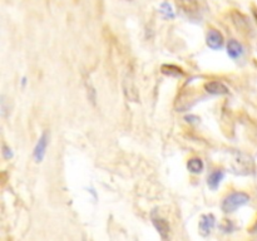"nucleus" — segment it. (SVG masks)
<instances>
[{
    "label": "nucleus",
    "mask_w": 257,
    "mask_h": 241,
    "mask_svg": "<svg viewBox=\"0 0 257 241\" xmlns=\"http://www.w3.org/2000/svg\"><path fill=\"white\" fill-rule=\"evenodd\" d=\"M0 109H2V115L4 118L8 117V114L10 113V107H8L7 104V98L3 94L2 98H0Z\"/></svg>",
    "instance_id": "dca6fc26"
},
{
    "label": "nucleus",
    "mask_w": 257,
    "mask_h": 241,
    "mask_svg": "<svg viewBox=\"0 0 257 241\" xmlns=\"http://www.w3.org/2000/svg\"><path fill=\"white\" fill-rule=\"evenodd\" d=\"M232 168L237 175H250L255 172V162L252 157L242 152H236Z\"/></svg>",
    "instance_id": "f03ea898"
},
{
    "label": "nucleus",
    "mask_w": 257,
    "mask_h": 241,
    "mask_svg": "<svg viewBox=\"0 0 257 241\" xmlns=\"http://www.w3.org/2000/svg\"><path fill=\"white\" fill-rule=\"evenodd\" d=\"M178 8L190 18H196L202 15L203 9H206L205 0H176Z\"/></svg>",
    "instance_id": "7ed1b4c3"
},
{
    "label": "nucleus",
    "mask_w": 257,
    "mask_h": 241,
    "mask_svg": "<svg viewBox=\"0 0 257 241\" xmlns=\"http://www.w3.org/2000/svg\"><path fill=\"white\" fill-rule=\"evenodd\" d=\"M250 202V196L245 192H232L223 198L221 208L225 213L235 212L237 208L247 205Z\"/></svg>",
    "instance_id": "f257e3e1"
},
{
    "label": "nucleus",
    "mask_w": 257,
    "mask_h": 241,
    "mask_svg": "<svg viewBox=\"0 0 257 241\" xmlns=\"http://www.w3.org/2000/svg\"><path fill=\"white\" fill-rule=\"evenodd\" d=\"M3 157H4L5 160H10V158L13 157L12 150H10L7 145H3Z\"/></svg>",
    "instance_id": "f3484780"
},
{
    "label": "nucleus",
    "mask_w": 257,
    "mask_h": 241,
    "mask_svg": "<svg viewBox=\"0 0 257 241\" xmlns=\"http://www.w3.org/2000/svg\"><path fill=\"white\" fill-rule=\"evenodd\" d=\"M160 12L162 13V15L166 19H173V18H175V13H173L172 8H171V5L168 4V3H162V4H161Z\"/></svg>",
    "instance_id": "2eb2a0df"
},
{
    "label": "nucleus",
    "mask_w": 257,
    "mask_h": 241,
    "mask_svg": "<svg viewBox=\"0 0 257 241\" xmlns=\"http://www.w3.org/2000/svg\"><path fill=\"white\" fill-rule=\"evenodd\" d=\"M50 136L48 131H44L43 135L40 136V138L38 140V143L35 145L34 152H33V156H34V160L37 163H40L43 160H44L45 152H47L48 143H49Z\"/></svg>",
    "instance_id": "423d86ee"
},
{
    "label": "nucleus",
    "mask_w": 257,
    "mask_h": 241,
    "mask_svg": "<svg viewBox=\"0 0 257 241\" xmlns=\"http://www.w3.org/2000/svg\"><path fill=\"white\" fill-rule=\"evenodd\" d=\"M161 72L166 75H170V77H183L185 75V72L180 67L173 64H163L161 68Z\"/></svg>",
    "instance_id": "ddd939ff"
},
{
    "label": "nucleus",
    "mask_w": 257,
    "mask_h": 241,
    "mask_svg": "<svg viewBox=\"0 0 257 241\" xmlns=\"http://www.w3.org/2000/svg\"><path fill=\"white\" fill-rule=\"evenodd\" d=\"M187 168L190 172L196 173V175H197V173H201L203 170V161L197 157L191 158V160L187 162Z\"/></svg>",
    "instance_id": "4468645a"
},
{
    "label": "nucleus",
    "mask_w": 257,
    "mask_h": 241,
    "mask_svg": "<svg viewBox=\"0 0 257 241\" xmlns=\"http://www.w3.org/2000/svg\"><path fill=\"white\" fill-rule=\"evenodd\" d=\"M223 177H225V172H223V171H213V172L208 176V187H210L211 190H217L220 183L222 182Z\"/></svg>",
    "instance_id": "f8f14e48"
},
{
    "label": "nucleus",
    "mask_w": 257,
    "mask_h": 241,
    "mask_svg": "<svg viewBox=\"0 0 257 241\" xmlns=\"http://www.w3.org/2000/svg\"><path fill=\"white\" fill-rule=\"evenodd\" d=\"M152 222L155 225V227L157 228L158 233L161 235V237L168 238V233H170V225H168L167 221L165 218L160 217V216H156L155 213L152 215Z\"/></svg>",
    "instance_id": "9d476101"
},
{
    "label": "nucleus",
    "mask_w": 257,
    "mask_h": 241,
    "mask_svg": "<svg viewBox=\"0 0 257 241\" xmlns=\"http://www.w3.org/2000/svg\"><path fill=\"white\" fill-rule=\"evenodd\" d=\"M205 90L207 93H210V94H213V95L228 94V88L226 87L223 83L217 82V80H212V82L206 83Z\"/></svg>",
    "instance_id": "1a4fd4ad"
},
{
    "label": "nucleus",
    "mask_w": 257,
    "mask_h": 241,
    "mask_svg": "<svg viewBox=\"0 0 257 241\" xmlns=\"http://www.w3.org/2000/svg\"><path fill=\"white\" fill-rule=\"evenodd\" d=\"M252 13H253V17H255V19L257 22V8H255V7L252 8Z\"/></svg>",
    "instance_id": "6ab92c4d"
},
{
    "label": "nucleus",
    "mask_w": 257,
    "mask_h": 241,
    "mask_svg": "<svg viewBox=\"0 0 257 241\" xmlns=\"http://www.w3.org/2000/svg\"><path fill=\"white\" fill-rule=\"evenodd\" d=\"M216 225V217L212 213H207L201 217L200 221V233L202 236H208Z\"/></svg>",
    "instance_id": "6e6552de"
},
{
    "label": "nucleus",
    "mask_w": 257,
    "mask_h": 241,
    "mask_svg": "<svg viewBox=\"0 0 257 241\" xmlns=\"http://www.w3.org/2000/svg\"><path fill=\"white\" fill-rule=\"evenodd\" d=\"M227 53L232 59L237 60L243 54L242 44L240 42H237L236 39H230L227 43Z\"/></svg>",
    "instance_id": "9b49d317"
},
{
    "label": "nucleus",
    "mask_w": 257,
    "mask_h": 241,
    "mask_svg": "<svg viewBox=\"0 0 257 241\" xmlns=\"http://www.w3.org/2000/svg\"><path fill=\"white\" fill-rule=\"evenodd\" d=\"M206 43L213 50H218L223 47V35L217 29H210L206 37Z\"/></svg>",
    "instance_id": "0eeeda50"
},
{
    "label": "nucleus",
    "mask_w": 257,
    "mask_h": 241,
    "mask_svg": "<svg viewBox=\"0 0 257 241\" xmlns=\"http://www.w3.org/2000/svg\"><path fill=\"white\" fill-rule=\"evenodd\" d=\"M88 94H89V100H92L93 104H95V99H97V98H95V90L94 88L89 84H88Z\"/></svg>",
    "instance_id": "a211bd4d"
},
{
    "label": "nucleus",
    "mask_w": 257,
    "mask_h": 241,
    "mask_svg": "<svg viewBox=\"0 0 257 241\" xmlns=\"http://www.w3.org/2000/svg\"><path fill=\"white\" fill-rule=\"evenodd\" d=\"M231 18H232L233 25L237 28L238 32L243 33V34H251L252 33V27H251L250 20L242 13L237 12V10H233L231 13Z\"/></svg>",
    "instance_id": "39448f33"
},
{
    "label": "nucleus",
    "mask_w": 257,
    "mask_h": 241,
    "mask_svg": "<svg viewBox=\"0 0 257 241\" xmlns=\"http://www.w3.org/2000/svg\"><path fill=\"white\" fill-rule=\"evenodd\" d=\"M123 93L130 102H140V92H138L135 79L131 74L125 75L123 79Z\"/></svg>",
    "instance_id": "20e7f679"
}]
</instances>
